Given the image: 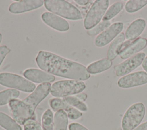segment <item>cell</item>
<instances>
[{"instance_id":"d6a6232c","label":"cell","mask_w":147,"mask_h":130,"mask_svg":"<svg viewBox=\"0 0 147 130\" xmlns=\"http://www.w3.org/2000/svg\"><path fill=\"white\" fill-rule=\"evenodd\" d=\"M142 67L144 69L146 73H147V56L145 57L142 63Z\"/></svg>"},{"instance_id":"4316f807","label":"cell","mask_w":147,"mask_h":130,"mask_svg":"<svg viewBox=\"0 0 147 130\" xmlns=\"http://www.w3.org/2000/svg\"><path fill=\"white\" fill-rule=\"evenodd\" d=\"M24 125V130H42L39 123L32 119L28 120Z\"/></svg>"},{"instance_id":"ba28073f","label":"cell","mask_w":147,"mask_h":130,"mask_svg":"<svg viewBox=\"0 0 147 130\" xmlns=\"http://www.w3.org/2000/svg\"><path fill=\"white\" fill-rule=\"evenodd\" d=\"M145 57V53L144 52H140L127 58L119 64L115 65L114 69L116 76L123 77L128 74L142 64Z\"/></svg>"},{"instance_id":"603a6c76","label":"cell","mask_w":147,"mask_h":130,"mask_svg":"<svg viewBox=\"0 0 147 130\" xmlns=\"http://www.w3.org/2000/svg\"><path fill=\"white\" fill-rule=\"evenodd\" d=\"M42 130L54 129V116L51 109H47L42 116L41 119Z\"/></svg>"},{"instance_id":"7c38bea8","label":"cell","mask_w":147,"mask_h":130,"mask_svg":"<svg viewBox=\"0 0 147 130\" xmlns=\"http://www.w3.org/2000/svg\"><path fill=\"white\" fill-rule=\"evenodd\" d=\"M44 3L42 0L19 1L13 2L9 7V10L13 14H20L41 7Z\"/></svg>"},{"instance_id":"1f68e13d","label":"cell","mask_w":147,"mask_h":130,"mask_svg":"<svg viewBox=\"0 0 147 130\" xmlns=\"http://www.w3.org/2000/svg\"><path fill=\"white\" fill-rule=\"evenodd\" d=\"M134 130H147V121L138 125Z\"/></svg>"},{"instance_id":"484cf974","label":"cell","mask_w":147,"mask_h":130,"mask_svg":"<svg viewBox=\"0 0 147 130\" xmlns=\"http://www.w3.org/2000/svg\"><path fill=\"white\" fill-rule=\"evenodd\" d=\"M111 25L110 21H102L92 29L87 31V34L90 36H95L99 34Z\"/></svg>"},{"instance_id":"ffe728a7","label":"cell","mask_w":147,"mask_h":130,"mask_svg":"<svg viewBox=\"0 0 147 130\" xmlns=\"http://www.w3.org/2000/svg\"><path fill=\"white\" fill-rule=\"evenodd\" d=\"M0 126L6 130H22L20 125L7 115L0 112Z\"/></svg>"},{"instance_id":"9a60e30c","label":"cell","mask_w":147,"mask_h":130,"mask_svg":"<svg viewBox=\"0 0 147 130\" xmlns=\"http://www.w3.org/2000/svg\"><path fill=\"white\" fill-rule=\"evenodd\" d=\"M147 45V39L138 37L131 42L125 49L119 52V56L122 60L127 59L144 49Z\"/></svg>"},{"instance_id":"2e32d148","label":"cell","mask_w":147,"mask_h":130,"mask_svg":"<svg viewBox=\"0 0 147 130\" xmlns=\"http://www.w3.org/2000/svg\"><path fill=\"white\" fill-rule=\"evenodd\" d=\"M146 27V21L144 19L138 18L133 21L125 31V38L129 41H133L144 31Z\"/></svg>"},{"instance_id":"5bb4252c","label":"cell","mask_w":147,"mask_h":130,"mask_svg":"<svg viewBox=\"0 0 147 130\" xmlns=\"http://www.w3.org/2000/svg\"><path fill=\"white\" fill-rule=\"evenodd\" d=\"M24 76L29 81L36 83H51L55 81V77L53 75L49 74L42 70L30 68L24 72Z\"/></svg>"},{"instance_id":"836d02e7","label":"cell","mask_w":147,"mask_h":130,"mask_svg":"<svg viewBox=\"0 0 147 130\" xmlns=\"http://www.w3.org/2000/svg\"><path fill=\"white\" fill-rule=\"evenodd\" d=\"M2 34L0 33V43L2 41Z\"/></svg>"},{"instance_id":"9c48e42d","label":"cell","mask_w":147,"mask_h":130,"mask_svg":"<svg viewBox=\"0 0 147 130\" xmlns=\"http://www.w3.org/2000/svg\"><path fill=\"white\" fill-rule=\"evenodd\" d=\"M123 28V24L122 22H117L113 23L96 36L94 41L95 46L97 47L106 46L121 33Z\"/></svg>"},{"instance_id":"8fae6325","label":"cell","mask_w":147,"mask_h":130,"mask_svg":"<svg viewBox=\"0 0 147 130\" xmlns=\"http://www.w3.org/2000/svg\"><path fill=\"white\" fill-rule=\"evenodd\" d=\"M41 19L47 25L59 31H67L69 28V23L65 19L51 12L43 13Z\"/></svg>"},{"instance_id":"7a4b0ae2","label":"cell","mask_w":147,"mask_h":130,"mask_svg":"<svg viewBox=\"0 0 147 130\" xmlns=\"http://www.w3.org/2000/svg\"><path fill=\"white\" fill-rule=\"evenodd\" d=\"M51 87L50 83L41 84L22 100H11L9 103V108L14 120L19 124L23 125L31 119L37 105L48 95Z\"/></svg>"},{"instance_id":"cb8c5ba5","label":"cell","mask_w":147,"mask_h":130,"mask_svg":"<svg viewBox=\"0 0 147 130\" xmlns=\"http://www.w3.org/2000/svg\"><path fill=\"white\" fill-rule=\"evenodd\" d=\"M146 5L147 0H130L126 3L125 9L127 13H133L140 10Z\"/></svg>"},{"instance_id":"6da1fadb","label":"cell","mask_w":147,"mask_h":130,"mask_svg":"<svg viewBox=\"0 0 147 130\" xmlns=\"http://www.w3.org/2000/svg\"><path fill=\"white\" fill-rule=\"evenodd\" d=\"M36 62L41 69L52 75L78 81H84L90 77V74L83 65L52 52L40 51Z\"/></svg>"},{"instance_id":"30bf717a","label":"cell","mask_w":147,"mask_h":130,"mask_svg":"<svg viewBox=\"0 0 147 130\" xmlns=\"http://www.w3.org/2000/svg\"><path fill=\"white\" fill-rule=\"evenodd\" d=\"M118 85L121 88H130L147 84V73L144 71H138L128 74L120 78Z\"/></svg>"},{"instance_id":"8992f818","label":"cell","mask_w":147,"mask_h":130,"mask_svg":"<svg viewBox=\"0 0 147 130\" xmlns=\"http://www.w3.org/2000/svg\"><path fill=\"white\" fill-rule=\"evenodd\" d=\"M0 85L28 93L36 89L34 83L20 75L7 72L0 73Z\"/></svg>"},{"instance_id":"f1b7e54d","label":"cell","mask_w":147,"mask_h":130,"mask_svg":"<svg viewBox=\"0 0 147 130\" xmlns=\"http://www.w3.org/2000/svg\"><path fill=\"white\" fill-rule=\"evenodd\" d=\"M69 130H88L87 128L78 123H71L68 126Z\"/></svg>"},{"instance_id":"3957f363","label":"cell","mask_w":147,"mask_h":130,"mask_svg":"<svg viewBox=\"0 0 147 130\" xmlns=\"http://www.w3.org/2000/svg\"><path fill=\"white\" fill-rule=\"evenodd\" d=\"M47 10L57 15L69 20L83 18L81 11L71 3L64 0H45L44 3Z\"/></svg>"},{"instance_id":"d6986e66","label":"cell","mask_w":147,"mask_h":130,"mask_svg":"<svg viewBox=\"0 0 147 130\" xmlns=\"http://www.w3.org/2000/svg\"><path fill=\"white\" fill-rule=\"evenodd\" d=\"M68 125V116L63 110L56 112L54 116V129L67 130Z\"/></svg>"},{"instance_id":"ac0fdd59","label":"cell","mask_w":147,"mask_h":130,"mask_svg":"<svg viewBox=\"0 0 147 130\" xmlns=\"http://www.w3.org/2000/svg\"><path fill=\"white\" fill-rule=\"evenodd\" d=\"M112 65V61L105 58L91 63L87 66V69L90 74H95L107 70Z\"/></svg>"},{"instance_id":"52a82bcc","label":"cell","mask_w":147,"mask_h":130,"mask_svg":"<svg viewBox=\"0 0 147 130\" xmlns=\"http://www.w3.org/2000/svg\"><path fill=\"white\" fill-rule=\"evenodd\" d=\"M109 5L108 0L94 1L84 19L83 25L86 30H90L100 23L107 10Z\"/></svg>"},{"instance_id":"f546056e","label":"cell","mask_w":147,"mask_h":130,"mask_svg":"<svg viewBox=\"0 0 147 130\" xmlns=\"http://www.w3.org/2000/svg\"><path fill=\"white\" fill-rule=\"evenodd\" d=\"M75 96L83 102H84L87 97V95L84 93H80L76 94V95H75Z\"/></svg>"},{"instance_id":"277c9868","label":"cell","mask_w":147,"mask_h":130,"mask_svg":"<svg viewBox=\"0 0 147 130\" xmlns=\"http://www.w3.org/2000/svg\"><path fill=\"white\" fill-rule=\"evenodd\" d=\"M86 88V84L82 81L68 80L54 82L50 89L52 96L56 97H65L82 92Z\"/></svg>"},{"instance_id":"7402d4cb","label":"cell","mask_w":147,"mask_h":130,"mask_svg":"<svg viewBox=\"0 0 147 130\" xmlns=\"http://www.w3.org/2000/svg\"><path fill=\"white\" fill-rule=\"evenodd\" d=\"M123 5L121 2H117L111 5L107 10L102 18V21H109L116 16L123 9Z\"/></svg>"},{"instance_id":"4fadbf2b","label":"cell","mask_w":147,"mask_h":130,"mask_svg":"<svg viewBox=\"0 0 147 130\" xmlns=\"http://www.w3.org/2000/svg\"><path fill=\"white\" fill-rule=\"evenodd\" d=\"M49 105L52 109L57 112L59 110L64 111L67 115L68 118L72 120H76L82 116V113L75 108L72 107L63 99L53 98L49 100Z\"/></svg>"},{"instance_id":"5b68a950","label":"cell","mask_w":147,"mask_h":130,"mask_svg":"<svg viewBox=\"0 0 147 130\" xmlns=\"http://www.w3.org/2000/svg\"><path fill=\"white\" fill-rule=\"evenodd\" d=\"M145 115V107L142 103L131 105L125 113L121 122L123 130H134L143 120Z\"/></svg>"},{"instance_id":"44dd1931","label":"cell","mask_w":147,"mask_h":130,"mask_svg":"<svg viewBox=\"0 0 147 130\" xmlns=\"http://www.w3.org/2000/svg\"><path fill=\"white\" fill-rule=\"evenodd\" d=\"M20 96V92L14 89H7L0 92V106L4 105Z\"/></svg>"},{"instance_id":"d4e9b609","label":"cell","mask_w":147,"mask_h":130,"mask_svg":"<svg viewBox=\"0 0 147 130\" xmlns=\"http://www.w3.org/2000/svg\"><path fill=\"white\" fill-rule=\"evenodd\" d=\"M63 100L72 107H75V108H77L81 111L86 112L88 110L87 105L83 101L79 100L77 97H76L75 95L65 97L63 99Z\"/></svg>"},{"instance_id":"4dcf8cb0","label":"cell","mask_w":147,"mask_h":130,"mask_svg":"<svg viewBox=\"0 0 147 130\" xmlns=\"http://www.w3.org/2000/svg\"><path fill=\"white\" fill-rule=\"evenodd\" d=\"M74 2L75 3H76L77 4H78L80 6H86L87 5H88L90 2V1L88 0H75L74 1Z\"/></svg>"},{"instance_id":"e0dca14e","label":"cell","mask_w":147,"mask_h":130,"mask_svg":"<svg viewBox=\"0 0 147 130\" xmlns=\"http://www.w3.org/2000/svg\"><path fill=\"white\" fill-rule=\"evenodd\" d=\"M125 36L123 33L118 35L110 44L107 51V58L112 61L119 54L123 43L125 41Z\"/></svg>"},{"instance_id":"83f0119b","label":"cell","mask_w":147,"mask_h":130,"mask_svg":"<svg viewBox=\"0 0 147 130\" xmlns=\"http://www.w3.org/2000/svg\"><path fill=\"white\" fill-rule=\"evenodd\" d=\"M10 52V49L5 45L0 46V65L2 63L6 55Z\"/></svg>"}]
</instances>
